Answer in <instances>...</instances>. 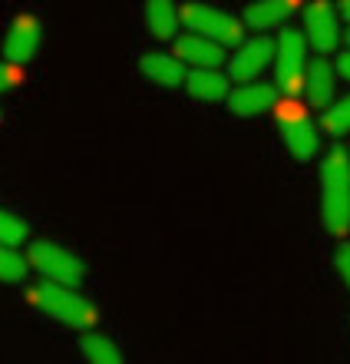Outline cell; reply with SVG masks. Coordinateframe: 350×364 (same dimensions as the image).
Masks as SVG:
<instances>
[{
	"label": "cell",
	"mask_w": 350,
	"mask_h": 364,
	"mask_svg": "<svg viewBox=\"0 0 350 364\" xmlns=\"http://www.w3.org/2000/svg\"><path fill=\"white\" fill-rule=\"evenodd\" d=\"M182 10L175 7V0H146V23H149L152 37L172 40L175 27H179Z\"/></svg>",
	"instance_id": "16"
},
{
	"label": "cell",
	"mask_w": 350,
	"mask_h": 364,
	"mask_svg": "<svg viewBox=\"0 0 350 364\" xmlns=\"http://www.w3.org/2000/svg\"><path fill=\"white\" fill-rule=\"evenodd\" d=\"M304 30H307L311 47L321 50V53L337 50V43L344 40L341 23H337V10H334L331 0H311L307 4V10H304Z\"/></svg>",
	"instance_id": "7"
},
{
	"label": "cell",
	"mask_w": 350,
	"mask_h": 364,
	"mask_svg": "<svg viewBox=\"0 0 350 364\" xmlns=\"http://www.w3.org/2000/svg\"><path fill=\"white\" fill-rule=\"evenodd\" d=\"M40 47V20L37 17H17L10 23L7 37H4V57L10 63H27Z\"/></svg>",
	"instance_id": "9"
},
{
	"label": "cell",
	"mask_w": 350,
	"mask_h": 364,
	"mask_svg": "<svg viewBox=\"0 0 350 364\" xmlns=\"http://www.w3.org/2000/svg\"><path fill=\"white\" fill-rule=\"evenodd\" d=\"M334 269L344 278V285L350 288V245H341V249L334 252Z\"/></svg>",
	"instance_id": "21"
},
{
	"label": "cell",
	"mask_w": 350,
	"mask_h": 364,
	"mask_svg": "<svg viewBox=\"0 0 350 364\" xmlns=\"http://www.w3.org/2000/svg\"><path fill=\"white\" fill-rule=\"evenodd\" d=\"M275 80L288 100L304 93L307 83V37L297 30H284L275 47Z\"/></svg>",
	"instance_id": "3"
},
{
	"label": "cell",
	"mask_w": 350,
	"mask_h": 364,
	"mask_svg": "<svg viewBox=\"0 0 350 364\" xmlns=\"http://www.w3.org/2000/svg\"><path fill=\"white\" fill-rule=\"evenodd\" d=\"M83 355L93 364H119L123 361V351L116 348V341H109V338L99 335V331L83 338Z\"/></svg>",
	"instance_id": "17"
},
{
	"label": "cell",
	"mask_w": 350,
	"mask_h": 364,
	"mask_svg": "<svg viewBox=\"0 0 350 364\" xmlns=\"http://www.w3.org/2000/svg\"><path fill=\"white\" fill-rule=\"evenodd\" d=\"M294 10H297V0H255L245 10V23L255 30H265L275 27V23H284Z\"/></svg>",
	"instance_id": "14"
},
{
	"label": "cell",
	"mask_w": 350,
	"mask_h": 364,
	"mask_svg": "<svg viewBox=\"0 0 350 364\" xmlns=\"http://www.w3.org/2000/svg\"><path fill=\"white\" fill-rule=\"evenodd\" d=\"M324 129L331 136H344V133H350V93L347 96H341L337 103H331L327 109H324Z\"/></svg>",
	"instance_id": "18"
},
{
	"label": "cell",
	"mask_w": 350,
	"mask_h": 364,
	"mask_svg": "<svg viewBox=\"0 0 350 364\" xmlns=\"http://www.w3.org/2000/svg\"><path fill=\"white\" fill-rule=\"evenodd\" d=\"M341 14H344V17H347V20H350V0H344V7H341Z\"/></svg>",
	"instance_id": "24"
},
{
	"label": "cell",
	"mask_w": 350,
	"mask_h": 364,
	"mask_svg": "<svg viewBox=\"0 0 350 364\" xmlns=\"http://www.w3.org/2000/svg\"><path fill=\"white\" fill-rule=\"evenodd\" d=\"M185 90L202 103H218V100H228V77L218 73L215 67H195L185 77Z\"/></svg>",
	"instance_id": "13"
},
{
	"label": "cell",
	"mask_w": 350,
	"mask_h": 364,
	"mask_svg": "<svg viewBox=\"0 0 350 364\" xmlns=\"http://www.w3.org/2000/svg\"><path fill=\"white\" fill-rule=\"evenodd\" d=\"M271 63H275V47H271L265 37H258V40H248V43L238 47V53L231 57V63H228V70H231V80L251 83V80L261 77Z\"/></svg>",
	"instance_id": "8"
},
{
	"label": "cell",
	"mask_w": 350,
	"mask_h": 364,
	"mask_svg": "<svg viewBox=\"0 0 350 364\" xmlns=\"http://www.w3.org/2000/svg\"><path fill=\"white\" fill-rule=\"evenodd\" d=\"M20 80V73H17V63H0V93H7L13 83Z\"/></svg>",
	"instance_id": "22"
},
{
	"label": "cell",
	"mask_w": 350,
	"mask_h": 364,
	"mask_svg": "<svg viewBox=\"0 0 350 364\" xmlns=\"http://www.w3.org/2000/svg\"><path fill=\"white\" fill-rule=\"evenodd\" d=\"M344 40H347V43H350V33H347V37H344Z\"/></svg>",
	"instance_id": "25"
},
{
	"label": "cell",
	"mask_w": 350,
	"mask_h": 364,
	"mask_svg": "<svg viewBox=\"0 0 350 364\" xmlns=\"http://www.w3.org/2000/svg\"><path fill=\"white\" fill-rule=\"evenodd\" d=\"M139 70L142 77L152 80V83H159L165 90H179L185 83V70H182L179 57H165V53H146L139 60Z\"/></svg>",
	"instance_id": "12"
},
{
	"label": "cell",
	"mask_w": 350,
	"mask_h": 364,
	"mask_svg": "<svg viewBox=\"0 0 350 364\" xmlns=\"http://www.w3.org/2000/svg\"><path fill=\"white\" fill-rule=\"evenodd\" d=\"M30 235V225L20 215H13V212L0 209V242L4 245H20V242H27Z\"/></svg>",
	"instance_id": "19"
},
{
	"label": "cell",
	"mask_w": 350,
	"mask_h": 364,
	"mask_svg": "<svg viewBox=\"0 0 350 364\" xmlns=\"http://www.w3.org/2000/svg\"><path fill=\"white\" fill-rule=\"evenodd\" d=\"M334 67L327 60H314L311 67H307V83H304V93L311 100V106L317 109H327L334 100Z\"/></svg>",
	"instance_id": "15"
},
{
	"label": "cell",
	"mask_w": 350,
	"mask_h": 364,
	"mask_svg": "<svg viewBox=\"0 0 350 364\" xmlns=\"http://www.w3.org/2000/svg\"><path fill=\"white\" fill-rule=\"evenodd\" d=\"M337 70H341L344 77L350 80V53H341V57H337Z\"/></svg>",
	"instance_id": "23"
},
{
	"label": "cell",
	"mask_w": 350,
	"mask_h": 364,
	"mask_svg": "<svg viewBox=\"0 0 350 364\" xmlns=\"http://www.w3.org/2000/svg\"><path fill=\"white\" fill-rule=\"evenodd\" d=\"M278 126H281V136H284V146H288V153L294 159H314V156L321 153V136L314 129L311 116L304 113L297 103H288L278 109Z\"/></svg>",
	"instance_id": "6"
},
{
	"label": "cell",
	"mask_w": 350,
	"mask_h": 364,
	"mask_svg": "<svg viewBox=\"0 0 350 364\" xmlns=\"http://www.w3.org/2000/svg\"><path fill=\"white\" fill-rule=\"evenodd\" d=\"M175 57L192 67H218V63H225V47L212 37L192 33V37L175 40Z\"/></svg>",
	"instance_id": "10"
},
{
	"label": "cell",
	"mask_w": 350,
	"mask_h": 364,
	"mask_svg": "<svg viewBox=\"0 0 350 364\" xmlns=\"http://www.w3.org/2000/svg\"><path fill=\"white\" fill-rule=\"evenodd\" d=\"M278 103V87L271 83H248L228 96V106L235 116H261Z\"/></svg>",
	"instance_id": "11"
},
{
	"label": "cell",
	"mask_w": 350,
	"mask_h": 364,
	"mask_svg": "<svg viewBox=\"0 0 350 364\" xmlns=\"http://www.w3.org/2000/svg\"><path fill=\"white\" fill-rule=\"evenodd\" d=\"M30 301L50 315L53 321L60 325H70V328H93L96 325V308L86 301L83 295H76L73 285H60V282H43V285L30 288Z\"/></svg>",
	"instance_id": "2"
},
{
	"label": "cell",
	"mask_w": 350,
	"mask_h": 364,
	"mask_svg": "<svg viewBox=\"0 0 350 364\" xmlns=\"http://www.w3.org/2000/svg\"><path fill=\"white\" fill-rule=\"evenodd\" d=\"M23 275H27V262L13 252V245L0 242V282H20Z\"/></svg>",
	"instance_id": "20"
},
{
	"label": "cell",
	"mask_w": 350,
	"mask_h": 364,
	"mask_svg": "<svg viewBox=\"0 0 350 364\" xmlns=\"http://www.w3.org/2000/svg\"><path fill=\"white\" fill-rule=\"evenodd\" d=\"M321 215L331 235L350 229V156L344 149H331L321 166Z\"/></svg>",
	"instance_id": "1"
},
{
	"label": "cell",
	"mask_w": 350,
	"mask_h": 364,
	"mask_svg": "<svg viewBox=\"0 0 350 364\" xmlns=\"http://www.w3.org/2000/svg\"><path fill=\"white\" fill-rule=\"evenodd\" d=\"M27 262L50 282H60V285H73L80 288L86 282V265L76 259L70 249L57 245V242H33L30 245Z\"/></svg>",
	"instance_id": "4"
},
{
	"label": "cell",
	"mask_w": 350,
	"mask_h": 364,
	"mask_svg": "<svg viewBox=\"0 0 350 364\" xmlns=\"http://www.w3.org/2000/svg\"><path fill=\"white\" fill-rule=\"evenodd\" d=\"M182 23L192 33L218 40L222 47H241V37H245V27L235 17H228V14H222L218 7H209V4H185L182 7Z\"/></svg>",
	"instance_id": "5"
}]
</instances>
